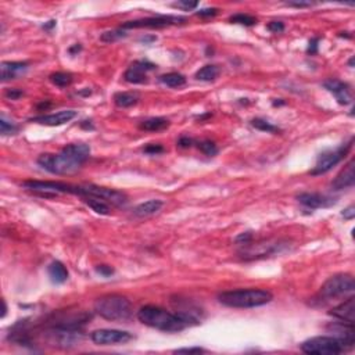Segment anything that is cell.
I'll list each match as a JSON object with an SVG mask.
<instances>
[{
  "instance_id": "obj_1",
  "label": "cell",
  "mask_w": 355,
  "mask_h": 355,
  "mask_svg": "<svg viewBox=\"0 0 355 355\" xmlns=\"http://www.w3.org/2000/svg\"><path fill=\"white\" fill-rule=\"evenodd\" d=\"M90 157V147L85 143L65 146L59 154H40L36 163L53 175H71L81 169Z\"/></svg>"
},
{
  "instance_id": "obj_2",
  "label": "cell",
  "mask_w": 355,
  "mask_h": 355,
  "mask_svg": "<svg viewBox=\"0 0 355 355\" xmlns=\"http://www.w3.org/2000/svg\"><path fill=\"white\" fill-rule=\"evenodd\" d=\"M138 319L143 325L157 329V331L165 332V333H178V332H182L189 326H192L178 314H172L161 307L156 306L142 307L138 311Z\"/></svg>"
},
{
  "instance_id": "obj_3",
  "label": "cell",
  "mask_w": 355,
  "mask_h": 355,
  "mask_svg": "<svg viewBox=\"0 0 355 355\" xmlns=\"http://www.w3.org/2000/svg\"><path fill=\"white\" fill-rule=\"evenodd\" d=\"M218 300L231 308H257L269 304L273 300V294L265 289H237L222 291Z\"/></svg>"
},
{
  "instance_id": "obj_4",
  "label": "cell",
  "mask_w": 355,
  "mask_h": 355,
  "mask_svg": "<svg viewBox=\"0 0 355 355\" xmlns=\"http://www.w3.org/2000/svg\"><path fill=\"white\" fill-rule=\"evenodd\" d=\"M94 311L107 321L122 322L132 316V304L121 294H106L96 300Z\"/></svg>"
},
{
  "instance_id": "obj_5",
  "label": "cell",
  "mask_w": 355,
  "mask_h": 355,
  "mask_svg": "<svg viewBox=\"0 0 355 355\" xmlns=\"http://www.w3.org/2000/svg\"><path fill=\"white\" fill-rule=\"evenodd\" d=\"M355 290V282L354 277L348 275V273H339L335 276L329 277L325 282V285L321 287L319 296L323 300H335V298H340V297L348 296L352 294Z\"/></svg>"
},
{
  "instance_id": "obj_6",
  "label": "cell",
  "mask_w": 355,
  "mask_h": 355,
  "mask_svg": "<svg viewBox=\"0 0 355 355\" xmlns=\"http://www.w3.org/2000/svg\"><path fill=\"white\" fill-rule=\"evenodd\" d=\"M75 194H78L81 197L90 196V197L100 198L102 201L107 202L109 206H114V207H123L128 202V196L123 192H121V190L103 188V186H96V185L77 186Z\"/></svg>"
},
{
  "instance_id": "obj_7",
  "label": "cell",
  "mask_w": 355,
  "mask_h": 355,
  "mask_svg": "<svg viewBox=\"0 0 355 355\" xmlns=\"http://www.w3.org/2000/svg\"><path fill=\"white\" fill-rule=\"evenodd\" d=\"M300 348L306 354L318 355H335L347 350L345 345L333 336H318L308 339L300 345Z\"/></svg>"
},
{
  "instance_id": "obj_8",
  "label": "cell",
  "mask_w": 355,
  "mask_h": 355,
  "mask_svg": "<svg viewBox=\"0 0 355 355\" xmlns=\"http://www.w3.org/2000/svg\"><path fill=\"white\" fill-rule=\"evenodd\" d=\"M22 188L30 192L39 194L42 197H55L60 193H69L75 194L77 186L64 182H55V181H25Z\"/></svg>"
},
{
  "instance_id": "obj_9",
  "label": "cell",
  "mask_w": 355,
  "mask_h": 355,
  "mask_svg": "<svg viewBox=\"0 0 355 355\" xmlns=\"http://www.w3.org/2000/svg\"><path fill=\"white\" fill-rule=\"evenodd\" d=\"M287 242L283 240H266L260 243H247L243 244V250H240V257L244 260H256V258H264V257L273 256L286 247Z\"/></svg>"
},
{
  "instance_id": "obj_10",
  "label": "cell",
  "mask_w": 355,
  "mask_h": 355,
  "mask_svg": "<svg viewBox=\"0 0 355 355\" xmlns=\"http://www.w3.org/2000/svg\"><path fill=\"white\" fill-rule=\"evenodd\" d=\"M352 147V139H351L348 143H344L340 147L335 148V150H327L325 153H322L316 161L315 167L311 169V175H322V173H326L331 171L332 168L336 167L337 164L341 163L345 158V156L348 154V151Z\"/></svg>"
},
{
  "instance_id": "obj_11",
  "label": "cell",
  "mask_w": 355,
  "mask_h": 355,
  "mask_svg": "<svg viewBox=\"0 0 355 355\" xmlns=\"http://www.w3.org/2000/svg\"><path fill=\"white\" fill-rule=\"evenodd\" d=\"M186 21L185 17H178V15H157V17H147V18H140V20L126 21L122 24V30H136V28H151V30H158V28H165L171 25L183 24Z\"/></svg>"
},
{
  "instance_id": "obj_12",
  "label": "cell",
  "mask_w": 355,
  "mask_h": 355,
  "mask_svg": "<svg viewBox=\"0 0 355 355\" xmlns=\"http://www.w3.org/2000/svg\"><path fill=\"white\" fill-rule=\"evenodd\" d=\"M132 339V333L118 329H97L90 333V340L97 345L125 344Z\"/></svg>"
},
{
  "instance_id": "obj_13",
  "label": "cell",
  "mask_w": 355,
  "mask_h": 355,
  "mask_svg": "<svg viewBox=\"0 0 355 355\" xmlns=\"http://www.w3.org/2000/svg\"><path fill=\"white\" fill-rule=\"evenodd\" d=\"M157 65L150 63L147 60H139V61H135L131 67H129L125 74H123V79L128 82V84L133 85H140L146 84L147 82V71H153Z\"/></svg>"
},
{
  "instance_id": "obj_14",
  "label": "cell",
  "mask_w": 355,
  "mask_h": 355,
  "mask_svg": "<svg viewBox=\"0 0 355 355\" xmlns=\"http://www.w3.org/2000/svg\"><path fill=\"white\" fill-rule=\"evenodd\" d=\"M325 89H327L337 100V103L347 106V104L352 103V94H351L350 85L345 84L343 81L339 79H327L323 82Z\"/></svg>"
},
{
  "instance_id": "obj_15",
  "label": "cell",
  "mask_w": 355,
  "mask_h": 355,
  "mask_svg": "<svg viewBox=\"0 0 355 355\" xmlns=\"http://www.w3.org/2000/svg\"><path fill=\"white\" fill-rule=\"evenodd\" d=\"M327 331L331 332L333 337H336L337 340H340L345 345V348H351L354 345V325L340 321L336 322V323H331V325L327 326Z\"/></svg>"
},
{
  "instance_id": "obj_16",
  "label": "cell",
  "mask_w": 355,
  "mask_h": 355,
  "mask_svg": "<svg viewBox=\"0 0 355 355\" xmlns=\"http://www.w3.org/2000/svg\"><path fill=\"white\" fill-rule=\"evenodd\" d=\"M297 200L306 206L307 208L315 210V208H327L335 206L336 198L321 194V193H301L297 196Z\"/></svg>"
},
{
  "instance_id": "obj_17",
  "label": "cell",
  "mask_w": 355,
  "mask_h": 355,
  "mask_svg": "<svg viewBox=\"0 0 355 355\" xmlns=\"http://www.w3.org/2000/svg\"><path fill=\"white\" fill-rule=\"evenodd\" d=\"M75 117H77V111L75 110H63V111L49 114V115L35 117L31 121L40 123V125H46V126H60V125H64V123L72 121Z\"/></svg>"
},
{
  "instance_id": "obj_18",
  "label": "cell",
  "mask_w": 355,
  "mask_h": 355,
  "mask_svg": "<svg viewBox=\"0 0 355 355\" xmlns=\"http://www.w3.org/2000/svg\"><path fill=\"white\" fill-rule=\"evenodd\" d=\"M30 64L27 61H3L2 63V81L7 82V81H13L22 77V75L28 71Z\"/></svg>"
},
{
  "instance_id": "obj_19",
  "label": "cell",
  "mask_w": 355,
  "mask_h": 355,
  "mask_svg": "<svg viewBox=\"0 0 355 355\" xmlns=\"http://www.w3.org/2000/svg\"><path fill=\"white\" fill-rule=\"evenodd\" d=\"M332 316L337 318L339 321L347 322L354 325L355 322V298L352 296L348 297L344 302H341L337 307H335L333 310L329 312Z\"/></svg>"
},
{
  "instance_id": "obj_20",
  "label": "cell",
  "mask_w": 355,
  "mask_h": 355,
  "mask_svg": "<svg viewBox=\"0 0 355 355\" xmlns=\"http://www.w3.org/2000/svg\"><path fill=\"white\" fill-rule=\"evenodd\" d=\"M355 163L354 160H351L350 163L347 164L344 169L341 171L337 176L333 179L332 182V189L333 190H343V189H348L351 186H354L355 182Z\"/></svg>"
},
{
  "instance_id": "obj_21",
  "label": "cell",
  "mask_w": 355,
  "mask_h": 355,
  "mask_svg": "<svg viewBox=\"0 0 355 355\" xmlns=\"http://www.w3.org/2000/svg\"><path fill=\"white\" fill-rule=\"evenodd\" d=\"M164 206L163 200H148V201H144L142 204H139L133 210V214L139 218H146L150 217V215H154L157 214Z\"/></svg>"
},
{
  "instance_id": "obj_22",
  "label": "cell",
  "mask_w": 355,
  "mask_h": 355,
  "mask_svg": "<svg viewBox=\"0 0 355 355\" xmlns=\"http://www.w3.org/2000/svg\"><path fill=\"white\" fill-rule=\"evenodd\" d=\"M47 272H49L52 282H55L57 285H61L68 279V271H67V268H65L63 262L53 261L47 268Z\"/></svg>"
},
{
  "instance_id": "obj_23",
  "label": "cell",
  "mask_w": 355,
  "mask_h": 355,
  "mask_svg": "<svg viewBox=\"0 0 355 355\" xmlns=\"http://www.w3.org/2000/svg\"><path fill=\"white\" fill-rule=\"evenodd\" d=\"M169 126V121L163 117H153V118L144 119L139 123V128L142 131H147V132H158V131H164Z\"/></svg>"
},
{
  "instance_id": "obj_24",
  "label": "cell",
  "mask_w": 355,
  "mask_h": 355,
  "mask_svg": "<svg viewBox=\"0 0 355 355\" xmlns=\"http://www.w3.org/2000/svg\"><path fill=\"white\" fill-rule=\"evenodd\" d=\"M139 94L136 92H118L114 94V103L121 109H128L138 104Z\"/></svg>"
},
{
  "instance_id": "obj_25",
  "label": "cell",
  "mask_w": 355,
  "mask_h": 355,
  "mask_svg": "<svg viewBox=\"0 0 355 355\" xmlns=\"http://www.w3.org/2000/svg\"><path fill=\"white\" fill-rule=\"evenodd\" d=\"M219 75V67L214 64L204 65L202 68H200L196 72V79L198 81H202V82H211V81H215Z\"/></svg>"
},
{
  "instance_id": "obj_26",
  "label": "cell",
  "mask_w": 355,
  "mask_h": 355,
  "mask_svg": "<svg viewBox=\"0 0 355 355\" xmlns=\"http://www.w3.org/2000/svg\"><path fill=\"white\" fill-rule=\"evenodd\" d=\"M82 201L92 208L94 212H97L100 215H109L110 214V206L107 202L102 201L100 198L90 197V196H85L82 197Z\"/></svg>"
},
{
  "instance_id": "obj_27",
  "label": "cell",
  "mask_w": 355,
  "mask_h": 355,
  "mask_svg": "<svg viewBox=\"0 0 355 355\" xmlns=\"http://www.w3.org/2000/svg\"><path fill=\"white\" fill-rule=\"evenodd\" d=\"M160 81L164 85H167L169 88H181L183 85H186V78L185 75L179 74V72H169V74H164L160 77Z\"/></svg>"
},
{
  "instance_id": "obj_28",
  "label": "cell",
  "mask_w": 355,
  "mask_h": 355,
  "mask_svg": "<svg viewBox=\"0 0 355 355\" xmlns=\"http://www.w3.org/2000/svg\"><path fill=\"white\" fill-rule=\"evenodd\" d=\"M50 82L59 88H67L72 84V75L69 72H55L50 75Z\"/></svg>"
},
{
  "instance_id": "obj_29",
  "label": "cell",
  "mask_w": 355,
  "mask_h": 355,
  "mask_svg": "<svg viewBox=\"0 0 355 355\" xmlns=\"http://www.w3.org/2000/svg\"><path fill=\"white\" fill-rule=\"evenodd\" d=\"M251 125L256 129H258V131H262V132H266V133L281 132V129L277 128L276 125H273V123L269 122V121H266V119H262V118H254L251 121Z\"/></svg>"
},
{
  "instance_id": "obj_30",
  "label": "cell",
  "mask_w": 355,
  "mask_h": 355,
  "mask_svg": "<svg viewBox=\"0 0 355 355\" xmlns=\"http://www.w3.org/2000/svg\"><path fill=\"white\" fill-rule=\"evenodd\" d=\"M229 21L232 24H240V25H246V27H252V25L257 24L256 17H252L250 14H244V13H237V14L232 15Z\"/></svg>"
},
{
  "instance_id": "obj_31",
  "label": "cell",
  "mask_w": 355,
  "mask_h": 355,
  "mask_svg": "<svg viewBox=\"0 0 355 355\" xmlns=\"http://www.w3.org/2000/svg\"><path fill=\"white\" fill-rule=\"evenodd\" d=\"M125 36H126V34H125V31L121 28V30L106 31V32H103L102 36H100V40L104 42V43H113L115 40H119L121 38H125Z\"/></svg>"
},
{
  "instance_id": "obj_32",
  "label": "cell",
  "mask_w": 355,
  "mask_h": 355,
  "mask_svg": "<svg viewBox=\"0 0 355 355\" xmlns=\"http://www.w3.org/2000/svg\"><path fill=\"white\" fill-rule=\"evenodd\" d=\"M197 147L200 148V151L204 153L206 156H215L218 153V147L217 144L211 142V140H202V142H198Z\"/></svg>"
},
{
  "instance_id": "obj_33",
  "label": "cell",
  "mask_w": 355,
  "mask_h": 355,
  "mask_svg": "<svg viewBox=\"0 0 355 355\" xmlns=\"http://www.w3.org/2000/svg\"><path fill=\"white\" fill-rule=\"evenodd\" d=\"M17 131H18V126H17L14 122H9L5 117H2V119H0V132H2L3 136H6V135H13V133H15Z\"/></svg>"
},
{
  "instance_id": "obj_34",
  "label": "cell",
  "mask_w": 355,
  "mask_h": 355,
  "mask_svg": "<svg viewBox=\"0 0 355 355\" xmlns=\"http://www.w3.org/2000/svg\"><path fill=\"white\" fill-rule=\"evenodd\" d=\"M173 7H176V9H181V10L183 11H192L194 10L196 7L198 6L197 2H189V0H182V2H176V3H173Z\"/></svg>"
},
{
  "instance_id": "obj_35",
  "label": "cell",
  "mask_w": 355,
  "mask_h": 355,
  "mask_svg": "<svg viewBox=\"0 0 355 355\" xmlns=\"http://www.w3.org/2000/svg\"><path fill=\"white\" fill-rule=\"evenodd\" d=\"M266 28L271 31L272 34H281L285 31V24L282 21H271L269 24L266 25Z\"/></svg>"
},
{
  "instance_id": "obj_36",
  "label": "cell",
  "mask_w": 355,
  "mask_h": 355,
  "mask_svg": "<svg viewBox=\"0 0 355 355\" xmlns=\"http://www.w3.org/2000/svg\"><path fill=\"white\" fill-rule=\"evenodd\" d=\"M143 151L147 154H151V156H157V154L163 153L164 147L161 146V144L151 143V144H147V146L143 148Z\"/></svg>"
},
{
  "instance_id": "obj_37",
  "label": "cell",
  "mask_w": 355,
  "mask_h": 355,
  "mask_svg": "<svg viewBox=\"0 0 355 355\" xmlns=\"http://www.w3.org/2000/svg\"><path fill=\"white\" fill-rule=\"evenodd\" d=\"M22 94H24V92H22V90H20V89H7V90H6L5 96L7 97V99L18 100L20 97H22Z\"/></svg>"
},
{
  "instance_id": "obj_38",
  "label": "cell",
  "mask_w": 355,
  "mask_h": 355,
  "mask_svg": "<svg viewBox=\"0 0 355 355\" xmlns=\"http://www.w3.org/2000/svg\"><path fill=\"white\" fill-rule=\"evenodd\" d=\"M173 352H176V354H201V352H206V351L200 348V347H190V348H179V350H175Z\"/></svg>"
},
{
  "instance_id": "obj_39",
  "label": "cell",
  "mask_w": 355,
  "mask_h": 355,
  "mask_svg": "<svg viewBox=\"0 0 355 355\" xmlns=\"http://www.w3.org/2000/svg\"><path fill=\"white\" fill-rule=\"evenodd\" d=\"M96 272H97V273H100L102 276L109 277L114 273V269L109 265H99L97 268H96Z\"/></svg>"
},
{
  "instance_id": "obj_40",
  "label": "cell",
  "mask_w": 355,
  "mask_h": 355,
  "mask_svg": "<svg viewBox=\"0 0 355 355\" xmlns=\"http://www.w3.org/2000/svg\"><path fill=\"white\" fill-rule=\"evenodd\" d=\"M252 240V235L251 232H246V233H242V235H239V236L236 237V243L237 244H247V243H250Z\"/></svg>"
},
{
  "instance_id": "obj_41",
  "label": "cell",
  "mask_w": 355,
  "mask_h": 355,
  "mask_svg": "<svg viewBox=\"0 0 355 355\" xmlns=\"http://www.w3.org/2000/svg\"><path fill=\"white\" fill-rule=\"evenodd\" d=\"M193 144H194V140L192 138H189V136H182V138L178 140V146L182 148L192 147Z\"/></svg>"
},
{
  "instance_id": "obj_42",
  "label": "cell",
  "mask_w": 355,
  "mask_h": 355,
  "mask_svg": "<svg viewBox=\"0 0 355 355\" xmlns=\"http://www.w3.org/2000/svg\"><path fill=\"white\" fill-rule=\"evenodd\" d=\"M196 14L198 17H214V15L218 14V9L215 7H211V9H202V10H198Z\"/></svg>"
},
{
  "instance_id": "obj_43",
  "label": "cell",
  "mask_w": 355,
  "mask_h": 355,
  "mask_svg": "<svg viewBox=\"0 0 355 355\" xmlns=\"http://www.w3.org/2000/svg\"><path fill=\"white\" fill-rule=\"evenodd\" d=\"M341 215L344 217V219H348V221L354 219V217H355V207L354 206H350V207L345 208L344 211L341 212Z\"/></svg>"
},
{
  "instance_id": "obj_44",
  "label": "cell",
  "mask_w": 355,
  "mask_h": 355,
  "mask_svg": "<svg viewBox=\"0 0 355 355\" xmlns=\"http://www.w3.org/2000/svg\"><path fill=\"white\" fill-rule=\"evenodd\" d=\"M318 42H319L318 38L311 40L310 46H308V53H311V55H315L316 52H318Z\"/></svg>"
},
{
  "instance_id": "obj_45",
  "label": "cell",
  "mask_w": 355,
  "mask_h": 355,
  "mask_svg": "<svg viewBox=\"0 0 355 355\" xmlns=\"http://www.w3.org/2000/svg\"><path fill=\"white\" fill-rule=\"evenodd\" d=\"M290 7H297V9H304V7H311V3H302V2H289L286 3Z\"/></svg>"
},
{
  "instance_id": "obj_46",
  "label": "cell",
  "mask_w": 355,
  "mask_h": 355,
  "mask_svg": "<svg viewBox=\"0 0 355 355\" xmlns=\"http://www.w3.org/2000/svg\"><path fill=\"white\" fill-rule=\"evenodd\" d=\"M157 39L156 36H146V38H142V42H144V44H150L151 42H154V40Z\"/></svg>"
},
{
  "instance_id": "obj_47",
  "label": "cell",
  "mask_w": 355,
  "mask_h": 355,
  "mask_svg": "<svg viewBox=\"0 0 355 355\" xmlns=\"http://www.w3.org/2000/svg\"><path fill=\"white\" fill-rule=\"evenodd\" d=\"M53 27H56V21H55V20L49 21L47 24H44V25H43V28H44V30H46V31H50V30H52V28H53Z\"/></svg>"
},
{
  "instance_id": "obj_48",
  "label": "cell",
  "mask_w": 355,
  "mask_h": 355,
  "mask_svg": "<svg viewBox=\"0 0 355 355\" xmlns=\"http://www.w3.org/2000/svg\"><path fill=\"white\" fill-rule=\"evenodd\" d=\"M81 49H82V47H81V44H75L74 47H71V49H69V53H71V55H74V52H79Z\"/></svg>"
},
{
  "instance_id": "obj_49",
  "label": "cell",
  "mask_w": 355,
  "mask_h": 355,
  "mask_svg": "<svg viewBox=\"0 0 355 355\" xmlns=\"http://www.w3.org/2000/svg\"><path fill=\"white\" fill-rule=\"evenodd\" d=\"M6 312H7V306H6V301H3V314H2V316L5 318Z\"/></svg>"
}]
</instances>
